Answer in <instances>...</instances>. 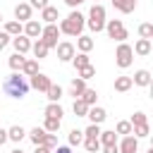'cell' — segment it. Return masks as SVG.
<instances>
[{"label":"cell","instance_id":"f6af8a7d","mask_svg":"<svg viewBox=\"0 0 153 153\" xmlns=\"http://www.w3.org/2000/svg\"><path fill=\"white\" fill-rule=\"evenodd\" d=\"M81 2H86V0H65V5H67V7H72V10H74V7H79Z\"/></svg>","mask_w":153,"mask_h":153},{"label":"cell","instance_id":"c3c4849f","mask_svg":"<svg viewBox=\"0 0 153 153\" xmlns=\"http://www.w3.org/2000/svg\"><path fill=\"white\" fill-rule=\"evenodd\" d=\"M2 143H7V129L0 127V146H2Z\"/></svg>","mask_w":153,"mask_h":153},{"label":"cell","instance_id":"4316f807","mask_svg":"<svg viewBox=\"0 0 153 153\" xmlns=\"http://www.w3.org/2000/svg\"><path fill=\"white\" fill-rule=\"evenodd\" d=\"M98 141H100V146H115V143H117V134H115L112 129L100 131V134H98Z\"/></svg>","mask_w":153,"mask_h":153},{"label":"cell","instance_id":"db71d44e","mask_svg":"<svg viewBox=\"0 0 153 153\" xmlns=\"http://www.w3.org/2000/svg\"><path fill=\"white\" fill-rule=\"evenodd\" d=\"M96 5H100V0H96Z\"/></svg>","mask_w":153,"mask_h":153},{"label":"cell","instance_id":"9a60e30c","mask_svg":"<svg viewBox=\"0 0 153 153\" xmlns=\"http://www.w3.org/2000/svg\"><path fill=\"white\" fill-rule=\"evenodd\" d=\"M41 19H43L45 24H57V19H60V12H57V7H53V5L43 7V10H41Z\"/></svg>","mask_w":153,"mask_h":153},{"label":"cell","instance_id":"2e32d148","mask_svg":"<svg viewBox=\"0 0 153 153\" xmlns=\"http://www.w3.org/2000/svg\"><path fill=\"white\" fill-rule=\"evenodd\" d=\"M115 10H120L122 14H131L136 10V0H110Z\"/></svg>","mask_w":153,"mask_h":153},{"label":"cell","instance_id":"277c9868","mask_svg":"<svg viewBox=\"0 0 153 153\" xmlns=\"http://www.w3.org/2000/svg\"><path fill=\"white\" fill-rule=\"evenodd\" d=\"M103 31H105L112 41H117V43H124V41L129 38V33H127L122 19H105V29H103Z\"/></svg>","mask_w":153,"mask_h":153},{"label":"cell","instance_id":"30bf717a","mask_svg":"<svg viewBox=\"0 0 153 153\" xmlns=\"http://www.w3.org/2000/svg\"><path fill=\"white\" fill-rule=\"evenodd\" d=\"M10 43L14 45V53H19V55H26V53L31 50V38H26L24 33H19V36H14V38H12Z\"/></svg>","mask_w":153,"mask_h":153},{"label":"cell","instance_id":"3957f363","mask_svg":"<svg viewBox=\"0 0 153 153\" xmlns=\"http://www.w3.org/2000/svg\"><path fill=\"white\" fill-rule=\"evenodd\" d=\"M86 26L93 31V33H100L105 29V7L103 5H96L88 10V19H86Z\"/></svg>","mask_w":153,"mask_h":153},{"label":"cell","instance_id":"681fc988","mask_svg":"<svg viewBox=\"0 0 153 153\" xmlns=\"http://www.w3.org/2000/svg\"><path fill=\"white\" fill-rule=\"evenodd\" d=\"M33 153H53V151H50V148H45V146H36V148H33Z\"/></svg>","mask_w":153,"mask_h":153},{"label":"cell","instance_id":"83f0119b","mask_svg":"<svg viewBox=\"0 0 153 153\" xmlns=\"http://www.w3.org/2000/svg\"><path fill=\"white\" fill-rule=\"evenodd\" d=\"M72 65L76 67V72H79L81 67L91 65V57H88V53H74V57H72Z\"/></svg>","mask_w":153,"mask_h":153},{"label":"cell","instance_id":"d6a6232c","mask_svg":"<svg viewBox=\"0 0 153 153\" xmlns=\"http://www.w3.org/2000/svg\"><path fill=\"white\" fill-rule=\"evenodd\" d=\"M72 110H74V115H76V117H86V112H88V105H86L81 98H74V103H72Z\"/></svg>","mask_w":153,"mask_h":153},{"label":"cell","instance_id":"9c48e42d","mask_svg":"<svg viewBox=\"0 0 153 153\" xmlns=\"http://www.w3.org/2000/svg\"><path fill=\"white\" fill-rule=\"evenodd\" d=\"M117 151H120V153H136V151H139V139H136L134 134L122 136V141L117 143Z\"/></svg>","mask_w":153,"mask_h":153},{"label":"cell","instance_id":"e575fe53","mask_svg":"<svg viewBox=\"0 0 153 153\" xmlns=\"http://www.w3.org/2000/svg\"><path fill=\"white\" fill-rule=\"evenodd\" d=\"M129 124H131V127H139V124H148V117H146V112L136 110V112L129 117Z\"/></svg>","mask_w":153,"mask_h":153},{"label":"cell","instance_id":"5bb4252c","mask_svg":"<svg viewBox=\"0 0 153 153\" xmlns=\"http://www.w3.org/2000/svg\"><path fill=\"white\" fill-rule=\"evenodd\" d=\"M131 50H134V55H139V57H146V55H151L153 45H151V41H146V38H139V41L131 45Z\"/></svg>","mask_w":153,"mask_h":153},{"label":"cell","instance_id":"b9f144b4","mask_svg":"<svg viewBox=\"0 0 153 153\" xmlns=\"http://www.w3.org/2000/svg\"><path fill=\"white\" fill-rule=\"evenodd\" d=\"M43 146H45V148H50V151H55V148L60 146V143H57V134H45Z\"/></svg>","mask_w":153,"mask_h":153},{"label":"cell","instance_id":"816d5d0a","mask_svg":"<svg viewBox=\"0 0 153 153\" xmlns=\"http://www.w3.org/2000/svg\"><path fill=\"white\" fill-rule=\"evenodd\" d=\"M0 24H2V12H0Z\"/></svg>","mask_w":153,"mask_h":153},{"label":"cell","instance_id":"ab89813d","mask_svg":"<svg viewBox=\"0 0 153 153\" xmlns=\"http://www.w3.org/2000/svg\"><path fill=\"white\" fill-rule=\"evenodd\" d=\"M98 134H100V124H88L84 129V139H98Z\"/></svg>","mask_w":153,"mask_h":153},{"label":"cell","instance_id":"836d02e7","mask_svg":"<svg viewBox=\"0 0 153 153\" xmlns=\"http://www.w3.org/2000/svg\"><path fill=\"white\" fill-rule=\"evenodd\" d=\"M67 141H69V146H79L81 141H84V131L81 129H69V134H67Z\"/></svg>","mask_w":153,"mask_h":153},{"label":"cell","instance_id":"ac0fdd59","mask_svg":"<svg viewBox=\"0 0 153 153\" xmlns=\"http://www.w3.org/2000/svg\"><path fill=\"white\" fill-rule=\"evenodd\" d=\"M31 50H33V60H43V57H48V45L43 43V38H36V41L31 43Z\"/></svg>","mask_w":153,"mask_h":153},{"label":"cell","instance_id":"44dd1931","mask_svg":"<svg viewBox=\"0 0 153 153\" xmlns=\"http://www.w3.org/2000/svg\"><path fill=\"white\" fill-rule=\"evenodd\" d=\"M43 115H45V117H53V120H62L65 110H62V105H60V103H48V105H45V110H43Z\"/></svg>","mask_w":153,"mask_h":153},{"label":"cell","instance_id":"ba28073f","mask_svg":"<svg viewBox=\"0 0 153 153\" xmlns=\"http://www.w3.org/2000/svg\"><path fill=\"white\" fill-rule=\"evenodd\" d=\"M50 76H45L43 72H38V74H33L31 76V81H29V88H36V91H41V93H45L48 88H50Z\"/></svg>","mask_w":153,"mask_h":153},{"label":"cell","instance_id":"f1b7e54d","mask_svg":"<svg viewBox=\"0 0 153 153\" xmlns=\"http://www.w3.org/2000/svg\"><path fill=\"white\" fill-rule=\"evenodd\" d=\"M24 60H26L24 55L12 53V55H10V60H7V65H10V69H12V72H19V69H22V65H24Z\"/></svg>","mask_w":153,"mask_h":153},{"label":"cell","instance_id":"603a6c76","mask_svg":"<svg viewBox=\"0 0 153 153\" xmlns=\"http://www.w3.org/2000/svg\"><path fill=\"white\" fill-rule=\"evenodd\" d=\"M22 76H33V74H38V60H24V65H22Z\"/></svg>","mask_w":153,"mask_h":153},{"label":"cell","instance_id":"4dcf8cb0","mask_svg":"<svg viewBox=\"0 0 153 153\" xmlns=\"http://www.w3.org/2000/svg\"><path fill=\"white\" fill-rule=\"evenodd\" d=\"M79 98L91 108V105H96V100H98V91H96V88H84V93H81Z\"/></svg>","mask_w":153,"mask_h":153},{"label":"cell","instance_id":"f35d334b","mask_svg":"<svg viewBox=\"0 0 153 153\" xmlns=\"http://www.w3.org/2000/svg\"><path fill=\"white\" fill-rule=\"evenodd\" d=\"M81 143H84V148H86L88 153H98V151H100V141H98V139H84Z\"/></svg>","mask_w":153,"mask_h":153},{"label":"cell","instance_id":"5b68a950","mask_svg":"<svg viewBox=\"0 0 153 153\" xmlns=\"http://www.w3.org/2000/svg\"><path fill=\"white\" fill-rule=\"evenodd\" d=\"M115 62H117L120 69L131 67V62H134V50H131V45H129L127 41L117 45V50H115Z\"/></svg>","mask_w":153,"mask_h":153},{"label":"cell","instance_id":"f546056e","mask_svg":"<svg viewBox=\"0 0 153 153\" xmlns=\"http://www.w3.org/2000/svg\"><path fill=\"white\" fill-rule=\"evenodd\" d=\"M84 88H86V81L79 79V76H74V79H72V88H69V93H72L74 98H79V96L84 93Z\"/></svg>","mask_w":153,"mask_h":153},{"label":"cell","instance_id":"60d3db41","mask_svg":"<svg viewBox=\"0 0 153 153\" xmlns=\"http://www.w3.org/2000/svg\"><path fill=\"white\" fill-rule=\"evenodd\" d=\"M148 131H151V129H148V124H139V127H131V134H134L136 139H146V136H148Z\"/></svg>","mask_w":153,"mask_h":153},{"label":"cell","instance_id":"d6986e66","mask_svg":"<svg viewBox=\"0 0 153 153\" xmlns=\"http://www.w3.org/2000/svg\"><path fill=\"white\" fill-rule=\"evenodd\" d=\"M131 84H136V86H151V72L148 69H136L134 76H131Z\"/></svg>","mask_w":153,"mask_h":153},{"label":"cell","instance_id":"bcb514c9","mask_svg":"<svg viewBox=\"0 0 153 153\" xmlns=\"http://www.w3.org/2000/svg\"><path fill=\"white\" fill-rule=\"evenodd\" d=\"M100 148H103V153H120L117 151V143L115 146H100Z\"/></svg>","mask_w":153,"mask_h":153},{"label":"cell","instance_id":"cb8c5ba5","mask_svg":"<svg viewBox=\"0 0 153 153\" xmlns=\"http://www.w3.org/2000/svg\"><path fill=\"white\" fill-rule=\"evenodd\" d=\"M76 48H79V53H91L93 50V38L91 36H76Z\"/></svg>","mask_w":153,"mask_h":153},{"label":"cell","instance_id":"7dc6e473","mask_svg":"<svg viewBox=\"0 0 153 153\" xmlns=\"http://www.w3.org/2000/svg\"><path fill=\"white\" fill-rule=\"evenodd\" d=\"M53 153H72V146H57Z\"/></svg>","mask_w":153,"mask_h":153},{"label":"cell","instance_id":"d590c367","mask_svg":"<svg viewBox=\"0 0 153 153\" xmlns=\"http://www.w3.org/2000/svg\"><path fill=\"white\" fill-rule=\"evenodd\" d=\"M112 131H115V134H122V136H129V134H131V124H129V120H120L117 127H115Z\"/></svg>","mask_w":153,"mask_h":153},{"label":"cell","instance_id":"d4e9b609","mask_svg":"<svg viewBox=\"0 0 153 153\" xmlns=\"http://www.w3.org/2000/svg\"><path fill=\"white\" fill-rule=\"evenodd\" d=\"M131 86H134L131 84V76H115V91L117 93H127Z\"/></svg>","mask_w":153,"mask_h":153},{"label":"cell","instance_id":"f907efd6","mask_svg":"<svg viewBox=\"0 0 153 153\" xmlns=\"http://www.w3.org/2000/svg\"><path fill=\"white\" fill-rule=\"evenodd\" d=\"M10 153H24V151H22V148H14V151H10Z\"/></svg>","mask_w":153,"mask_h":153},{"label":"cell","instance_id":"8d00e7d4","mask_svg":"<svg viewBox=\"0 0 153 153\" xmlns=\"http://www.w3.org/2000/svg\"><path fill=\"white\" fill-rule=\"evenodd\" d=\"M139 36H141V38H146V41H151V38H153V24L143 22V24L139 26Z\"/></svg>","mask_w":153,"mask_h":153},{"label":"cell","instance_id":"7402d4cb","mask_svg":"<svg viewBox=\"0 0 153 153\" xmlns=\"http://www.w3.org/2000/svg\"><path fill=\"white\" fill-rule=\"evenodd\" d=\"M45 134H48V131H45L43 127H33L31 131H26V136L31 139V143H33V146H43V139H45Z\"/></svg>","mask_w":153,"mask_h":153},{"label":"cell","instance_id":"6da1fadb","mask_svg":"<svg viewBox=\"0 0 153 153\" xmlns=\"http://www.w3.org/2000/svg\"><path fill=\"white\" fill-rule=\"evenodd\" d=\"M84 26H86V17L81 14V12H76V10H72L60 24H57V29H60V33H65V36H81V31H84Z\"/></svg>","mask_w":153,"mask_h":153},{"label":"cell","instance_id":"1f68e13d","mask_svg":"<svg viewBox=\"0 0 153 153\" xmlns=\"http://www.w3.org/2000/svg\"><path fill=\"white\" fill-rule=\"evenodd\" d=\"M60 124H62V120H53V117H45L43 120V129L48 134H57L60 131Z\"/></svg>","mask_w":153,"mask_h":153},{"label":"cell","instance_id":"8fae6325","mask_svg":"<svg viewBox=\"0 0 153 153\" xmlns=\"http://www.w3.org/2000/svg\"><path fill=\"white\" fill-rule=\"evenodd\" d=\"M41 31H43V24L41 22H36V19H29L26 24H24V36L26 38H41Z\"/></svg>","mask_w":153,"mask_h":153},{"label":"cell","instance_id":"ee69618b","mask_svg":"<svg viewBox=\"0 0 153 153\" xmlns=\"http://www.w3.org/2000/svg\"><path fill=\"white\" fill-rule=\"evenodd\" d=\"M10 41H12V38H10V36H7V33H5V31H0V50H5V48H7V43H10Z\"/></svg>","mask_w":153,"mask_h":153},{"label":"cell","instance_id":"7bdbcfd3","mask_svg":"<svg viewBox=\"0 0 153 153\" xmlns=\"http://www.w3.org/2000/svg\"><path fill=\"white\" fill-rule=\"evenodd\" d=\"M29 5H31V10H43V7H48L50 2H48V0H29Z\"/></svg>","mask_w":153,"mask_h":153},{"label":"cell","instance_id":"74e56055","mask_svg":"<svg viewBox=\"0 0 153 153\" xmlns=\"http://www.w3.org/2000/svg\"><path fill=\"white\" fill-rule=\"evenodd\" d=\"M93 76H96V67H93V65H86V67L79 69V79L88 81V79H93Z\"/></svg>","mask_w":153,"mask_h":153},{"label":"cell","instance_id":"4fadbf2b","mask_svg":"<svg viewBox=\"0 0 153 153\" xmlns=\"http://www.w3.org/2000/svg\"><path fill=\"white\" fill-rule=\"evenodd\" d=\"M31 14H33V10H31V5L29 2H19L17 7H14V17H17V22H29L31 19Z\"/></svg>","mask_w":153,"mask_h":153},{"label":"cell","instance_id":"ffe728a7","mask_svg":"<svg viewBox=\"0 0 153 153\" xmlns=\"http://www.w3.org/2000/svg\"><path fill=\"white\" fill-rule=\"evenodd\" d=\"M24 136H26V129H24L22 124H12V127L7 129V141H14V143H19Z\"/></svg>","mask_w":153,"mask_h":153},{"label":"cell","instance_id":"52a82bcc","mask_svg":"<svg viewBox=\"0 0 153 153\" xmlns=\"http://www.w3.org/2000/svg\"><path fill=\"white\" fill-rule=\"evenodd\" d=\"M55 50H57V60H60V62H72V57H74V53H76L74 43H69V41H60V43L55 45Z\"/></svg>","mask_w":153,"mask_h":153},{"label":"cell","instance_id":"484cf974","mask_svg":"<svg viewBox=\"0 0 153 153\" xmlns=\"http://www.w3.org/2000/svg\"><path fill=\"white\" fill-rule=\"evenodd\" d=\"M62 86H57V84H50V88L45 91V98H48V103H60V98H62Z\"/></svg>","mask_w":153,"mask_h":153},{"label":"cell","instance_id":"f5cc1de1","mask_svg":"<svg viewBox=\"0 0 153 153\" xmlns=\"http://www.w3.org/2000/svg\"><path fill=\"white\" fill-rule=\"evenodd\" d=\"M148 153H153V148H148Z\"/></svg>","mask_w":153,"mask_h":153},{"label":"cell","instance_id":"7c38bea8","mask_svg":"<svg viewBox=\"0 0 153 153\" xmlns=\"http://www.w3.org/2000/svg\"><path fill=\"white\" fill-rule=\"evenodd\" d=\"M86 117L91 120V124H103L105 117H108V112H105V108H100V105H91L88 112H86Z\"/></svg>","mask_w":153,"mask_h":153},{"label":"cell","instance_id":"7a4b0ae2","mask_svg":"<svg viewBox=\"0 0 153 153\" xmlns=\"http://www.w3.org/2000/svg\"><path fill=\"white\" fill-rule=\"evenodd\" d=\"M2 91L10 96V98H17V100H22L26 93H29V81L19 74V72H12L5 81H2Z\"/></svg>","mask_w":153,"mask_h":153},{"label":"cell","instance_id":"8992f818","mask_svg":"<svg viewBox=\"0 0 153 153\" xmlns=\"http://www.w3.org/2000/svg\"><path fill=\"white\" fill-rule=\"evenodd\" d=\"M41 38H43V43L48 45V50L55 48V45L60 43V41H57V38H60V29H57V24H45L43 31H41Z\"/></svg>","mask_w":153,"mask_h":153},{"label":"cell","instance_id":"e0dca14e","mask_svg":"<svg viewBox=\"0 0 153 153\" xmlns=\"http://www.w3.org/2000/svg\"><path fill=\"white\" fill-rule=\"evenodd\" d=\"M10 38H14V36H19L22 31H24V24L22 22H17V19H10V22H5V29H2Z\"/></svg>","mask_w":153,"mask_h":153}]
</instances>
